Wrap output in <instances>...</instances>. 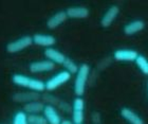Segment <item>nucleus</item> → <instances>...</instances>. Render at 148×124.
Returning a JSON list of instances; mask_svg holds the SVG:
<instances>
[{
  "instance_id": "f257e3e1",
  "label": "nucleus",
  "mask_w": 148,
  "mask_h": 124,
  "mask_svg": "<svg viewBox=\"0 0 148 124\" xmlns=\"http://www.w3.org/2000/svg\"><path fill=\"white\" fill-rule=\"evenodd\" d=\"M12 81L16 86L23 87V88L30 89L31 91H35V92L39 93L42 92L43 90H46L45 82L40 81L38 79L28 76L25 74H21V73H16L13 75Z\"/></svg>"
},
{
  "instance_id": "f03ea898",
  "label": "nucleus",
  "mask_w": 148,
  "mask_h": 124,
  "mask_svg": "<svg viewBox=\"0 0 148 124\" xmlns=\"http://www.w3.org/2000/svg\"><path fill=\"white\" fill-rule=\"evenodd\" d=\"M90 74V66L87 64H82L76 72L75 81H74V92L77 96H82L85 93L86 85Z\"/></svg>"
},
{
  "instance_id": "7ed1b4c3",
  "label": "nucleus",
  "mask_w": 148,
  "mask_h": 124,
  "mask_svg": "<svg viewBox=\"0 0 148 124\" xmlns=\"http://www.w3.org/2000/svg\"><path fill=\"white\" fill-rule=\"evenodd\" d=\"M71 79V74L67 72L66 70H62V71L56 73L55 75H53L52 78L49 79L48 81L45 83L46 85V90L48 91H53V90L57 89L58 87L62 86L64 84H66L67 82L70 81Z\"/></svg>"
},
{
  "instance_id": "20e7f679",
  "label": "nucleus",
  "mask_w": 148,
  "mask_h": 124,
  "mask_svg": "<svg viewBox=\"0 0 148 124\" xmlns=\"http://www.w3.org/2000/svg\"><path fill=\"white\" fill-rule=\"evenodd\" d=\"M33 43V38L32 36H29V35H25L22 37H19L15 41H11L6 45V51L9 53H18L23 51L25 49L29 48L30 46H32Z\"/></svg>"
},
{
  "instance_id": "39448f33",
  "label": "nucleus",
  "mask_w": 148,
  "mask_h": 124,
  "mask_svg": "<svg viewBox=\"0 0 148 124\" xmlns=\"http://www.w3.org/2000/svg\"><path fill=\"white\" fill-rule=\"evenodd\" d=\"M85 102L82 96H76L72 104V122L74 124H83L85 115Z\"/></svg>"
},
{
  "instance_id": "423d86ee",
  "label": "nucleus",
  "mask_w": 148,
  "mask_h": 124,
  "mask_svg": "<svg viewBox=\"0 0 148 124\" xmlns=\"http://www.w3.org/2000/svg\"><path fill=\"white\" fill-rule=\"evenodd\" d=\"M139 55L136 50L119 49L113 53V57L117 62H134Z\"/></svg>"
},
{
  "instance_id": "0eeeda50",
  "label": "nucleus",
  "mask_w": 148,
  "mask_h": 124,
  "mask_svg": "<svg viewBox=\"0 0 148 124\" xmlns=\"http://www.w3.org/2000/svg\"><path fill=\"white\" fill-rule=\"evenodd\" d=\"M55 68V65L48 59L36 61L30 64V71L32 73H43V72L52 71Z\"/></svg>"
},
{
  "instance_id": "6e6552de",
  "label": "nucleus",
  "mask_w": 148,
  "mask_h": 124,
  "mask_svg": "<svg viewBox=\"0 0 148 124\" xmlns=\"http://www.w3.org/2000/svg\"><path fill=\"white\" fill-rule=\"evenodd\" d=\"M42 114V116L47 120L48 124H60V122H62V118H60L57 109L51 104L45 105Z\"/></svg>"
},
{
  "instance_id": "1a4fd4ad",
  "label": "nucleus",
  "mask_w": 148,
  "mask_h": 124,
  "mask_svg": "<svg viewBox=\"0 0 148 124\" xmlns=\"http://www.w3.org/2000/svg\"><path fill=\"white\" fill-rule=\"evenodd\" d=\"M45 57L51 63H53L54 65H62L64 62L66 61L67 56L62 52H60L59 50L55 49V48H47L45 50Z\"/></svg>"
},
{
  "instance_id": "9d476101",
  "label": "nucleus",
  "mask_w": 148,
  "mask_h": 124,
  "mask_svg": "<svg viewBox=\"0 0 148 124\" xmlns=\"http://www.w3.org/2000/svg\"><path fill=\"white\" fill-rule=\"evenodd\" d=\"M32 38H33V43H35L36 46L45 47V48H52L56 43V38L51 34L37 33Z\"/></svg>"
},
{
  "instance_id": "9b49d317",
  "label": "nucleus",
  "mask_w": 148,
  "mask_h": 124,
  "mask_svg": "<svg viewBox=\"0 0 148 124\" xmlns=\"http://www.w3.org/2000/svg\"><path fill=\"white\" fill-rule=\"evenodd\" d=\"M119 14H120V9H119V6H110V8L106 11V13L104 14L102 19H101V25H102V27H104V28H108V27H110V25L113 23L114 20L116 19Z\"/></svg>"
},
{
  "instance_id": "f8f14e48",
  "label": "nucleus",
  "mask_w": 148,
  "mask_h": 124,
  "mask_svg": "<svg viewBox=\"0 0 148 124\" xmlns=\"http://www.w3.org/2000/svg\"><path fill=\"white\" fill-rule=\"evenodd\" d=\"M68 19V16H67V13L66 11H59V12H56L55 14H53L47 21V27L51 30H54V29L58 28L59 25H62L64 22Z\"/></svg>"
},
{
  "instance_id": "ddd939ff",
  "label": "nucleus",
  "mask_w": 148,
  "mask_h": 124,
  "mask_svg": "<svg viewBox=\"0 0 148 124\" xmlns=\"http://www.w3.org/2000/svg\"><path fill=\"white\" fill-rule=\"evenodd\" d=\"M40 98L39 93L35 91H25V92H17L13 96V100L17 103H27L33 102V101H38Z\"/></svg>"
},
{
  "instance_id": "4468645a",
  "label": "nucleus",
  "mask_w": 148,
  "mask_h": 124,
  "mask_svg": "<svg viewBox=\"0 0 148 124\" xmlns=\"http://www.w3.org/2000/svg\"><path fill=\"white\" fill-rule=\"evenodd\" d=\"M68 18L85 19L89 16V10L85 6H70L66 11Z\"/></svg>"
},
{
  "instance_id": "2eb2a0df",
  "label": "nucleus",
  "mask_w": 148,
  "mask_h": 124,
  "mask_svg": "<svg viewBox=\"0 0 148 124\" xmlns=\"http://www.w3.org/2000/svg\"><path fill=\"white\" fill-rule=\"evenodd\" d=\"M121 116L129 124H145L144 120L136 112H134L132 109L128 107H123L121 109Z\"/></svg>"
},
{
  "instance_id": "dca6fc26",
  "label": "nucleus",
  "mask_w": 148,
  "mask_h": 124,
  "mask_svg": "<svg viewBox=\"0 0 148 124\" xmlns=\"http://www.w3.org/2000/svg\"><path fill=\"white\" fill-rule=\"evenodd\" d=\"M145 28V23L143 20H133V21L128 22L125 27H124V33L126 35H133L136 34Z\"/></svg>"
},
{
  "instance_id": "f3484780",
  "label": "nucleus",
  "mask_w": 148,
  "mask_h": 124,
  "mask_svg": "<svg viewBox=\"0 0 148 124\" xmlns=\"http://www.w3.org/2000/svg\"><path fill=\"white\" fill-rule=\"evenodd\" d=\"M45 104L40 101H33V102L27 103L23 106V112L27 115H38L40 112H42Z\"/></svg>"
},
{
  "instance_id": "a211bd4d",
  "label": "nucleus",
  "mask_w": 148,
  "mask_h": 124,
  "mask_svg": "<svg viewBox=\"0 0 148 124\" xmlns=\"http://www.w3.org/2000/svg\"><path fill=\"white\" fill-rule=\"evenodd\" d=\"M62 66H64V68H65L66 71L69 72L71 75L72 74H76V72L78 71V68H79V66L77 65L73 59H69V57H67V59H66V61L64 62Z\"/></svg>"
},
{
  "instance_id": "6ab92c4d",
  "label": "nucleus",
  "mask_w": 148,
  "mask_h": 124,
  "mask_svg": "<svg viewBox=\"0 0 148 124\" xmlns=\"http://www.w3.org/2000/svg\"><path fill=\"white\" fill-rule=\"evenodd\" d=\"M134 62H136V67H138L144 74L148 75V59H146L145 56L140 55L139 54Z\"/></svg>"
},
{
  "instance_id": "aec40b11",
  "label": "nucleus",
  "mask_w": 148,
  "mask_h": 124,
  "mask_svg": "<svg viewBox=\"0 0 148 124\" xmlns=\"http://www.w3.org/2000/svg\"><path fill=\"white\" fill-rule=\"evenodd\" d=\"M12 124H29L28 122V115L23 110L22 112H17L13 117Z\"/></svg>"
},
{
  "instance_id": "412c9836",
  "label": "nucleus",
  "mask_w": 148,
  "mask_h": 124,
  "mask_svg": "<svg viewBox=\"0 0 148 124\" xmlns=\"http://www.w3.org/2000/svg\"><path fill=\"white\" fill-rule=\"evenodd\" d=\"M29 124H48L47 120L42 115H28Z\"/></svg>"
},
{
  "instance_id": "4be33fe9",
  "label": "nucleus",
  "mask_w": 148,
  "mask_h": 124,
  "mask_svg": "<svg viewBox=\"0 0 148 124\" xmlns=\"http://www.w3.org/2000/svg\"><path fill=\"white\" fill-rule=\"evenodd\" d=\"M92 122L93 124H101V115L99 112H93L92 114Z\"/></svg>"
},
{
  "instance_id": "5701e85b",
  "label": "nucleus",
  "mask_w": 148,
  "mask_h": 124,
  "mask_svg": "<svg viewBox=\"0 0 148 124\" xmlns=\"http://www.w3.org/2000/svg\"><path fill=\"white\" fill-rule=\"evenodd\" d=\"M60 124H74L73 122H72V120H62V122H60Z\"/></svg>"
}]
</instances>
